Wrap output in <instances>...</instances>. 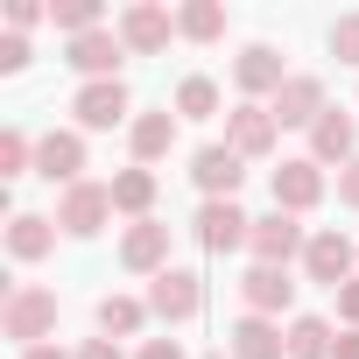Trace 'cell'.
I'll return each mask as SVG.
<instances>
[{
  "mask_svg": "<svg viewBox=\"0 0 359 359\" xmlns=\"http://www.w3.org/2000/svg\"><path fill=\"white\" fill-rule=\"evenodd\" d=\"M0 324H8V338L36 345L57 331V296L50 289H8V310H0Z\"/></svg>",
  "mask_w": 359,
  "mask_h": 359,
  "instance_id": "obj_1",
  "label": "cell"
},
{
  "mask_svg": "<svg viewBox=\"0 0 359 359\" xmlns=\"http://www.w3.org/2000/svg\"><path fill=\"white\" fill-rule=\"evenodd\" d=\"M106 219H113V184H71V191H64V212H57V226H64L71 240H92Z\"/></svg>",
  "mask_w": 359,
  "mask_h": 359,
  "instance_id": "obj_2",
  "label": "cell"
},
{
  "mask_svg": "<svg viewBox=\"0 0 359 359\" xmlns=\"http://www.w3.org/2000/svg\"><path fill=\"white\" fill-rule=\"evenodd\" d=\"M148 310H155V317H169V324L198 317V310H205L198 275H191V268H162V275H155V289H148Z\"/></svg>",
  "mask_w": 359,
  "mask_h": 359,
  "instance_id": "obj_3",
  "label": "cell"
},
{
  "mask_svg": "<svg viewBox=\"0 0 359 359\" xmlns=\"http://www.w3.org/2000/svg\"><path fill=\"white\" fill-rule=\"evenodd\" d=\"M247 233H254V219H247L233 198H212V205L198 212V240H205V254H233V247H247Z\"/></svg>",
  "mask_w": 359,
  "mask_h": 359,
  "instance_id": "obj_4",
  "label": "cell"
},
{
  "mask_svg": "<svg viewBox=\"0 0 359 359\" xmlns=\"http://www.w3.org/2000/svg\"><path fill=\"white\" fill-rule=\"evenodd\" d=\"M247 247H254V261H261V268H289V254L303 247V226H296L289 212H268V219H254Z\"/></svg>",
  "mask_w": 359,
  "mask_h": 359,
  "instance_id": "obj_5",
  "label": "cell"
},
{
  "mask_svg": "<svg viewBox=\"0 0 359 359\" xmlns=\"http://www.w3.org/2000/svg\"><path fill=\"white\" fill-rule=\"evenodd\" d=\"M268 113H275V127H317L331 106H324V85H317V78H289Z\"/></svg>",
  "mask_w": 359,
  "mask_h": 359,
  "instance_id": "obj_6",
  "label": "cell"
},
{
  "mask_svg": "<svg viewBox=\"0 0 359 359\" xmlns=\"http://www.w3.org/2000/svg\"><path fill=\"white\" fill-rule=\"evenodd\" d=\"M303 268H310V282L345 289V282H352V240H345V233H317V240L303 247Z\"/></svg>",
  "mask_w": 359,
  "mask_h": 359,
  "instance_id": "obj_7",
  "label": "cell"
},
{
  "mask_svg": "<svg viewBox=\"0 0 359 359\" xmlns=\"http://www.w3.org/2000/svg\"><path fill=\"white\" fill-rule=\"evenodd\" d=\"M169 36H176V22H169L162 8H148V0L120 15V43H127L134 57H155V50H169Z\"/></svg>",
  "mask_w": 359,
  "mask_h": 359,
  "instance_id": "obj_8",
  "label": "cell"
},
{
  "mask_svg": "<svg viewBox=\"0 0 359 359\" xmlns=\"http://www.w3.org/2000/svg\"><path fill=\"white\" fill-rule=\"evenodd\" d=\"M324 198V169L317 162H282L275 169V212H310Z\"/></svg>",
  "mask_w": 359,
  "mask_h": 359,
  "instance_id": "obj_9",
  "label": "cell"
},
{
  "mask_svg": "<svg viewBox=\"0 0 359 359\" xmlns=\"http://www.w3.org/2000/svg\"><path fill=\"white\" fill-rule=\"evenodd\" d=\"M71 113H78L85 127H120V120H127V85H120V78H99V85H85V92L71 99Z\"/></svg>",
  "mask_w": 359,
  "mask_h": 359,
  "instance_id": "obj_10",
  "label": "cell"
},
{
  "mask_svg": "<svg viewBox=\"0 0 359 359\" xmlns=\"http://www.w3.org/2000/svg\"><path fill=\"white\" fill-rule=\"evenodd\" d=\"M226 148H233V155H268V148H275V113H268V106H233Z\"/></svg>",
  "mask_w": 359,
  "mask_h": 359,
  "instance_id": "obj_11",
  "label": "cell"
},
{
  "mask_svg": "<svg viewBox=\"0 0 359 359\" xmlns=\"http://www.w3.org/2000/svg\"><path fill=\"white\" fill-rule=\"evenodd\" d=\"M191 176H198V191H212V198H233V191H240V176H247V155H233V148H198Z\"/></svg>",
  "mask_w": 359,
  "mask_h": 359,
  "instance_id": "obj_12",
  "label": "cell"
},
{
  "mask_svg": "<svg viewBox=\"0 0 359 359\" xmlns=\"http://www.w3.org/2000/svg\"><path fill=\"white\" fill-rule=\"evenodd\" d=\"M36 169L50 176V184L71 191L78 169H85V141H78V134H43V141H36Z\"/></svg>",
  "mask_w": 359,
  "mask_h": 359,
  "instance_id": "obj_13",
  "label": "cell"
},
{
  "mask_svg": "<svg viewBox=\"0 0 359 359\" xmlns=\"http://www.w3.org/2000/svg\"><path fill=\"white\" fill-rule=\"evenodd\" d=\"M120 57H127V43H120L113 29H92V36H78V43H71V64H78L92 85H99V78H113V71H120Z\"/></svg>",
  "mask_w": 359,
  "mask_h": 359,
  "instance_id": "obj_14",
  "label": "cell"
},
{
  "mask_svg": "<svg viewBox=\"0 0 359 359\" xmlns=\"http://www.w3.org/2000/svg\"><path fill=\"white\" fill-rule=\"evenodd\" d=\"M120 261L134 268V275H162V261H169V226H155V219H141L127 240H120Z\"/></svg>",
  "mask_w": 359,
  "mask_h": 359,
  "instance_id": "obj_15",
  "label": "cell"
},
{
  "mask_svg": "<svg viewBox=\"0 0 359 359\" xmlns=\"http://www.w3.org/2000/svg\"><path fill=\"white\" fill-rule=\"evenodd\" d=\"M240 296H247L254 317H275V310L296 303V282H289V268H254V275L240 282Z\"/></svg>",
  "mask_w": 359,
  "mask_h": 359,
  "instance_id": "obj_16",
  "label": "cell"
},
{
  "mask_svg": "<svg viewBox=\"0 0 359 359\" xmlns=\"http://www.w3.org/2000/svg\"><path fill=\"white\" fill-rule=\"evenodd\" d=\"M233 78H240V92H282V85H289V71H282V57H275L268 43H254V50H240V64H233Z\"/></svg>",
  "mask_w": 359,
  "mask_h": 359,
  "instance_id": "obj_17",
  "label": "cell"
},
{
  "mask_svg": "<svg viewBox=\"0 0 359 359\" xmlns=\"http://www.w3.org/2000/svg\"><path fill=\"white\" fill-rule=\"evenodd\" d=\"M352 148H359V127L345 113H324L310 127V162H352Z\"/></svg>",
  "mask_w": 359,
  "mask_h": 359,
  "instance_id": "obj_18",
  "label": "cell"
},
{
  "mask_svg": "<svg viewBox=\"0 0 359 359\" xmlns=\"http://www.w3.org/2000/svg\"><path fill=\"white\" fill-rule=\"evenodd\" d=\"M226 338H233V359H282V352H289V338H282L268 317H240Z\"/></svg>",
  "mask_w": 359,
  "mask_h": 359,
  "instance_id": "obj_19",
  "label": "cell"
},
{
  "mask_svg": "<svg viewBox=\"0 0 359 359\" xmlns=\"http://www.w3.org/2000/svg\"><path fill=\"white\" fill-rule=\"evenodd\" d=\"M148 205H155V176H148V169H120V176H113V212L148 219Z\"/></svg>",
  "mask_w": 359,
  "mask_h": 359,
  "instance_id": "obj_20",
  "label": "cell"
},
{
  "mask_svg": "<svg viewBox=\"0 0 359 359\" xmlns=\"http://www.w3.org/2000/svg\"><path fill=\"white\" fill-rule=\"evenodd\" d=\"M50 240H57V233H50V219H36V212H22V219L8 226V247H15V261H43V254H50Z\"/></svg>",
  "mask_w": 359,
  "mask_h": 359,
  "instance_id": "obj_21",
  "label": "cell"
},
{
  "mask_svg": "<svg viewBox=\"0 0 359 359\" xmlns=\"http://www.w3.org/2000/svg\"><path fill=\"white\" fill-rule=\"evenodd\" d=\"M331 345H338V338H331L324 317H296V324H289V359H331Z\"/></svg>",
  "mask_w": 359,
  "mask_h": 359,
  "instance_id": "obj_22",
  "label": "cell"
},
{
  "mask_svg": "<svg viewBox=\"0 0 359 359\" xmlns=\"http://www.w3.org/2000/svg\"><path fill=\"white\" fill-rule=\"evenodd\" d=\"M169 141H176V120H169V113H141V120H134V155H141V162L169 155Z\"/></svg>",
  "mask_w": 359,
  "mask_h": 359,
  "instance_id": "obj_23",
  "label": "cell"
},
{
  "mask_svg": "<svg viewBox=\"0 0 359 359\" xmlns=\"http://www.w3.org/2000/svg\"><path fill=\"white\" fill-rule=\"evenodd\" d=\"M176 29H184L191 43H212V36H226V8L219 0H191V8L176 15Z\"/></svg>",
  "mask_w": 359,
  "mask_h": 359,
  "instance_id": "obj_24",
  "label": "cell"
},
{
  "mask_svg": "<svg viewBox=\"0 0 359 359\" xmlns=\"http://www.w3.org/2000/svg\"><path fill=\"white\" fill-rule=\"evenodd\" d=\"M176 113H184V120H212L219 113V85L212 78H184V85H176Z\"/></svg>",
  "mask_w": 359,
  "mask_h": 359,
  "instance_id": "obj_25",
  "label": "cell"
},
{
  "mask_svg": "<svg viewBox=\"0 0 359 359\" xmlns=\"http://www.w3.org/2000/svg\"><path fill=\"white\" fill-rule=\"evenodd\" d=\"M141 317H148V310H141L134 296H106V303H99V331H106V338H113V331H120V338L141 331Z\"/></svg>",
  "mask_w": 359,
  "mask_h": 359,
  "instance_id": "obj_26",
  "label": "cell"
},
{
  "mask_svg": "<svg viewBox=\"0 0 359 359\" xmlns=\"http://www.w3.org/2000/svg\"><path fill=\"white\" fill-rule=\"evenodd\" d=\"M50 22H57V29H71V43H78V36H92V29H99V0H57Z\"/></svg>",
  "mask_w": 359,
  "mask_h": 359,
  "instance_id": "obj_27",
  "label": "cell"
},
{
  "mask_svg": "<svg viewBox=\"0 0 359 359\" xmlns=\"http://www.w3.org/2000/svg\"><path fill=\"white\" fill-rule=\"evenodd\" d=\"M331 57L338 64H359V15H338L331 22Z\"/></svg>",
  "mask_w": 359,
  "mask_h": 359,
  "instance_id": "obj_28",
  "label": "cell"
},
{
  "mask_svg": "<svg viewBox=\"0 0 359 359\" xmlns=\"http://www.w3.org/2000/svg\"><path fill=\"white\" fill-rule=\"evenodd\" d=\"M29 169V134H0V176H22Z\"/></svg>",
  "mask_w": 359,
  "mask_h": 359,
  "instance_id": "obj_29",
  "label": "cell"
},
{
  "mask_svg": "<svg viewBox=\"0 0 359 359\" xmlns=\"http://www.w3.org/2000/svg\"><path fill=\"white\" fill-rule=\"evenodd\" d=\"M29 64V43L22 36H0V71H22Z\"/></svg>",
  "mask_w": 359,
  "mask_h": 359,
  "instance_id": "obj_30",
  "label": "cell"
},
{
  "mask_svg": "<svg viewBox=\"0 0 359 359\" xmlns=\"http://www.w3.org/2000/svg\"><path fill=\"white\" fill-rule=\"evenodd\" d=\"M338 198H345V205H352V212H359V155H352V162H345V169H338Z\"/></svg>",
  "mask_w": 359,
  "mask_h": 359,
  "instance_id": "obj_31",
  "label": "cell"
},
{
  "mask_svg": "<svg viewBox=\"0 0 359 359\" xmlns=\"http://www.w3.org/2000/svg\"><path fill=\"white\" fill-rule=\"evenodd\" d=\"M338 317L359 331V282H345V289H338Z\"/></svg>",
  "mask_w": 359,
  "mask_h": 359,
  "instance_id": "obj_32",
  "label": "cell"
},
{
  "mask_svg": "<svg viewBox=\"0 0 359 359\" xmlns=\"http://www.w3.org/2000/svg\"><path fill=\"white\" fill-rule=\"evenodd\" d=\"M141 359H184V345H176V338H148Z\"/></svg>",
  "mask_w": 359,
  "mask_h": 359,
  "instance_id": "obj_33",
  "label": "cell"
},
{
  "mask_svg": "<svg viewBox=\"0 0 359 359\" xmlns=\"http://www.w3.org/2000/svg\"><path fill=\"white\" fill-rule=\"evenodd\" d=\"M8 22H15V29H29V22H43V8H36V0H15V8H8Z\"/></svg>",
  "mask_w": 359,
  "mask_h": 359,
  "instance_id": "obj_34",
  "label": "cell"
},
{
  "mask_svg": "<svg viewBox=\"0 0 359 359\" xmlns=\"http://www.w3.org/2000/svg\"><path fill=\"white\" fill-rule=\"evenodd\" d=\"M78 359H120V345H113V338H92V345H85Z\"/></svg>",
  "mask_w": 359,
  "mask_h": 359,
  "instance_id": "obj_35",
  "label": "cell"
},
{
  "mask_svg": "<svg viewBox=\"0 0 359 359\" xmlns=\"http://www.w3.org/2000/svg\"><path fill=\"white\" fill-rule=\"evenodd\" d=\"M331 359H359V331H345V338L331 345Z\"/></svg>",
  "mask_w": 359,
  "mask_h": 359,
  "instance_id": "obj_36",
  "label": "cell"
},
{
  "mask_svg": "<svg viewBox=\"0 0 359 359\" xmlns=\"http://www.w3.org/2000/svg\"><path fill=\"white\" fill-rule=\"evenodd\" d=\"M22 359H64V352H57V345H29Z\"/></svg>",
  "mask_w": 359,
  "mask_h": 359,
  "instance_id": "obj_37",
  "label": "cell"
},
{
  "mask_svg": "<svg viewBox=\"0 0 359 359\" xmlns=\"http://www.w3.org/2000/svg\"><path fill=\"white\" fill-rule=\"evenodd\" d=\"M212 359H226V352H212Z\"/></svg>",
  "mask_w": 359,
  "mask_h": 359,
  "instance_id": "obj_38",
  "label": "cell"
}]
</instances>
